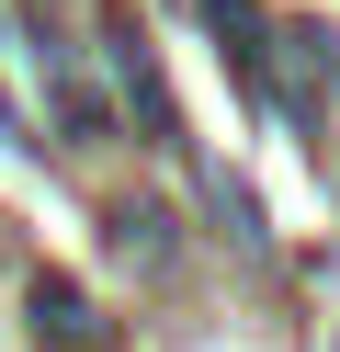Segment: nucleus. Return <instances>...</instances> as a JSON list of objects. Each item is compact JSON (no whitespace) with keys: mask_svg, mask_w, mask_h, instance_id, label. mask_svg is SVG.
<instances>
[{"mask_svg":"<svg viewBox=\"0 0 340 352\" xmlns=\"http://www.w3.org/2000/svg\"><path fill=\"white\" fill-rule=\"evenodd\" d=\"M34 318L57 329V352H102V329H91V307L68 296V284H45V296H34Z\"/></svg>","mask_w":340,"mask_h":352,"instance_id":"nucleus-1","label":"nucleus"}]
</instances>
